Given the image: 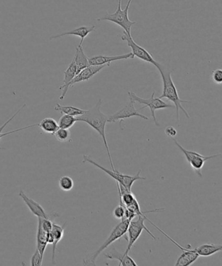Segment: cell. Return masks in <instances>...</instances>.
Listing matches in <instances>:
<instances>
[{"instance_id":"10","label":"cell","mask_w":222,"mask_h":266,"mask_svg":"<svg viewBox=\"0 0 222 266\" xmlns=\"http://www.w3.org/2000/svg\"><path fill=\"white\" fill-rule=\"evenodd\" d=\"M121 40L127 42L128 46L132 49V53L133 54L134 58L136 57L143 62L150 63L157 67L159 63L156 62L151 54L146 49L143 48L136 43L134 40L132 39V36L127 34L125 31H123V35L121 36Z\"/></svg>"},{"instance_id":"17","label":"cell","mask_w":222,"mask_h":266,"mask_svg":"<svg viewBox=\"0 0 222 266\" xmlns=\"http://www.w3.org/2000/svg\"><path fill=\"white\" fill-rule=\"evenodd\" d=\"M66 223L64 225H60L56 224L54 222H53L52 229L50 231V234L53 238V250H52V255H51V262L53 264H56V248H57V245L58 243L62 240L64 236L65 229H66Z\"/></svg>"},{"instance_id":"25","label":"cell","mask_w":222,"mask_h":266,"mask_svg":"<svg viewBox=\"0 0 222 266\" xmlns=\"http://www.w3.org/2000/svg\"><path fill=\"white\" fill-rule=\"evenodd\" d=\"M77 122L76 117L69 115H63L60 117L59 121H58V126L60 128H64V129H70Z\"/></svg>"},{"instance_id":"13","label":"cell","mask_w":222,"mask_h":266,"mask_svg":"<svg viewBox=\"0 0 222 266\" xmlns=\"http://www.w3.org/2000/svg\"><path fill=\"white\" fill-rule=\"evenodd\" d=\"M134 58V56L132 52L114 56H94L93 58H89V63L91 66H100V65H107V66L109 67L112 62Z\"/></svg>"},{"instance_id":"18","label":"cell","mask_w":222,"mask_h":266,"mask_svg":"<svg viewBox=\"0 0 222 266\" xmlns=\"http://www.w3.org/2000/svg\"><path fill=\"white\" fill-rule=\"evenodd\" d=\"M182 251H183V253L181 254L176 261V265L177 266L192 265L199 257V254L197 253L195 249L185 248Z\"/></svg>"},{"instance_id":"16","label":"cell","mask_w":222,"mask_h":266,"mask_svg":"<svg viewBox=\"0 0 222 266\" xmlns=\"http://www.w3.org/2000/svg\"><path fill=\"white\" fill-rule=\"evenodd\" d=\"M64 83L60 87V90L62 91V95L60 97L61 100H64L65 97H66L67 92H68V90L70 88V83L74 78L75 77L76 74H77V68H76V65L74 60L72 61L71 64L69 65L66 71L64 72Z\"/></svg>"},{"instance_id":"19","label":"cell","mask_w":222,"mask_h":266,"mask_svg":"<svg viewBox=\"0 0 222 266\" xmlns=\"http://www.w3.org/2000/svg\"><path fill=\"white\" fill-rule=\"evenodd\" d=\"M48 232L44 231L40 224L39 219L37 220V249L42 256H44L47 245H48Z\"/></svg>"},{"instance_id":"22","label":"cell","mask_w":222,"mask_h":266,"mask_svg":"<svg viewBox=\"0 0 222 266\" xmlns=\"http://www.w3.org/2000/svg\"><path fill=\"white\" fill-rule=\"evenodd\" d=\"M26 104H24L23 105H22V107L20 108L19 110H17V112H16L13 116H11V117H10V118L7 121L6 123L4 124L3 125L0 126V140H1V139L3 138L4 137L10 136V135L11 134H15V133L20 132V131L28 129V128H30L35 127V126H37L38 124H35V125L24 126V127L19 128V129L10 131V132L2 133V132H3V130L5 129L6 126H8L9 124H10L11 122L12 121L13 119L15 118L16 116H17V115L19 114L20 112H21V110H23L24 108L26 107ZM2 149H4V148L0 147V150Z\"/></svg>"},{"instance_id":"15","label":"cell","mask_w":222,"mask_h":266,"mask_svg":"<svg viewBox=\"0 0 222 266\" xmlns=\"http://www.w3.org/2000/svg\"><path fill=\"white\" fill-rule=\"evenodd\" d=\"M104 256L110 260L120 261V263H119L120 266H138V263L134 260L133 258L129 256V254L119 252L114 246L112 247L108 251L105 252Z\"/></svg>"},{"instance_id":"8","label":"cell","mask_w":222,"mask_h":266,"mask_svg":"<svg viewBox=\"0 0 222 266\" xmlns=\"http://www.w3.org/2000/svg\"><path fill=\"white\" fill-rule=\"evenodd\" d=\"M173 141L176 143V145L178 146L179 149L183 153L184 155L187 159L188 163H189L190 167L193 169L199 177H202L201 170L205 165V162L208 160L214 158V157L220 156L221 153L217 154L212 155H203L199 154L198 152H195V151L188 150L184 148L181 144L178 143V141L175 138H172Z\"/></svg>"},{"instance_id":"21","label":"cell","mask_w":222,"mask_h":266,"mask_svg":"<svg viewBox=\"0 0 222 266\" xmlns=\"http://www.w3.org/2000/svg\"><path fill=\"white\" fill-rule=\"evenodd\" d=\"M194 249L199 256L208 257L221 251L222 246L214 243H205Z\"/></svg>"},{"instance_id":"14","label":"cell","mask_w":222,"mask_h":266,"mask_svg":"<svg viewBox=\"0 0 222 266\" xmlns=\"http://www.w3.org/2000/svg\"><path fill=\"white\" fill-rule=\"evenodd\" d=\"M96 29V28L95 26H80L78 27L77 28L74 29L70 31H67V32L62 33H61V34L51 36V37H50V40L58 39V38L65 37V36L67 35H75L80 38L81 40L79 45L80 46H82L83 42H84V40L86 39L87 36L88 35L89 33L95 31Z\"/></svg>"},{"instance_id":"7","label":"cell","mask_w":222,"mask_h":266,"mask_svg":"<svg viewBox=\"0 0 222 266\" xmlns=\"http://www.w3.org/2000/svg\"><path fill=\"white\" fill-rule=\"evenodd\" d=\"M128 95H129V98L133 100L134 102H138L140 104L144 105L145 107L141 108L139 110L144 109V108H149L151 110V116L153 119L154 123L157 126H160L158 121L156 120L155 112L156 110L161 109H165V108H174V105H170L169 103L165 102L164 101L161 100V99L156 98L155 91L152 92V95L149 98H143L141 97H139L134 92H128Z\"/></svg>"},{"instance_id":"23","label":"cell","mask_w":222,"mask_h":266,"mask_svg":"<svg viewBox=\"0 0 222 266\" xmlns=\"http://www.w3.org/2000/svg\"><path fill=\"white\" fill-rule=\"evenodd\" d=\"M37 126H39L42 132L51 135H53L60 128L58 122L51 117L42 119L40 123H38Z\"/></svg>"},{"instance_id":"1","label":"cell","mask_w":222,"mask_h":266,"mask_svg":"<svg viewBox=\"0 0 222 266\" xmlns=\"http://www.w3.org/2000/svg\"><path fill=\"white\" fill-rule=\"evenodd\" d=\"M102 104V100L99 99L96 104L91 108L90 110H86V113L83 114L82 116L76 117V120L87 123V125L91 126L93 129L99 134L101 137H102L103 142H104L109 163L111 165L112 170V171H116L106 136V125L108 123L109 116H107V115H105L101 112L100 110Z\"/></svg>"},{"instance_id":"4","label":"cell","mask_w":222,"mask_h":266,"mask_svg":"<svg viewBox=\"0 0 222 266\" xmlns=\"http://www.w3.org/2000/svg\"><path fill=\"white\" fill-rule=\"evenodd\" d=\"M132 0H129L126 6V8L124 10H122V0H118V8L115 13H106V14L104 17H100L97 19V21H109L115 23L121 28L124 29V31L127 33L128 35L132 36L131 35V28L133 25L136 24V22H132L129 19V11L130 6L131 5Z\"/></svg>"},{"instance_id":"2","label":"cell","mask_w":222,"mask_h":266,"mask_svg":"<svg viewBox=\"0 0 222 266\" xmlns=\"http://www.w3.org/2000/svg\"><path fill=\"white\" fill-rule=\"evenodd\" d=\"M156 69L160 72L163 82L162 94L158 98L160 99L167 98L174 103L175 108L176 109L177 121H179V112H180V110L185 114L188 119H190L189 114H188L187 110L183 108L182 104L183 103H190V102L188 100H181L180 97H179L176 85H175L174 81H173L172 71H170V69H167L163 65L160 64V63L157 66Z\"/></svg>"},{"instance_id":"5","label":"cell","mask_w":222,"mask_h":266,"mask_svg":"<svg viewBox=\"0 0 222 266\" xmlns=\"http://www.w3.org/2000/svg\"><path fill=\"white\" fill-rule=\"evenodd\" d=\"M83 163H87L91 164L93 166H95L96 168L99 169V170H102L103 172L106 173L107 175H109V177H112V179L116 180L117 182H118L119 184L124 187V188L128 189L130 191H132V185L134 184V182L139 180H146V177H141V170L138 171L134 176L128 175L123 174L120 172H119L118 171H111L107 170V169L104 168L102 166H100V164H98L97 162L94 161L92 159L91 157H89V155H83Z\"/></svg>"},{"instance_id":"27","label":"cell","mask_w":222,"mask_h":266,"mask_svg":"<svg viewBox=\"0 0 222 266\" xmlns=\"http://www.w3.org/2000/svg\"><path fill=\"white\" fill-rule=\"evenodd\" d=\"M56 139L61 143H66L71 140V134L69 129H64V128H59L53 134Z\"/></svg>"},{"instance_id":"9","label":"cell","mask_w":222,"mask_h":266,"mask_svg":"<svg viewBox=\"0 0 222 266\" xmlns=\"http://www.w3.org/2000/svg\"><path fill=\"white\" fill-rule=\"evenodd\" d=\"M135 103L129 98V102L124 107L121 108L115 114L109 116L108 123H116L117 121H120V126L121 127L123 121L132 117H138L144 120H149L147 116L140 114V110L136 109Z\"/></svg>"},{"instance_id":"20","label":"cell","mask_w":222,"mask_h":266,"mask_svg":"<svg viewBox=\"0 0 222 266\" xmlns=\"http://www.w3.org/2000/svg\"><path fill=\"white\" fill-rule=\"evenodd\" d=\"M73 60L75 61L76 68H77V74L79 73L83 69L90 66L89 63V58L85 54L83 46H80V45H78L76 48V54L74 56Z\"/></svg>"},{"instance_id":"29","label":"cell","mask_w":222,"mask_h":266,"mask_svg":"<svg viewBox=\"0 0 222 266\" xmlns=\"http://www.w3.org/2000/svg\"><path fill=\"white\" fill-rule=\"evenodd\" d=\"M42 260H43V256L40 254L37 249H36L34 253H33L32 256H31L30 260L31 265H37L40 266L42 263Z\"/></svg>"},{"instance_id":"3","label":"cell","mask_w":222,"mask_h":266,"mask_svg":"<svg viewBox=\"0 0 222 266\" xmlns=\"http://www.w3.org/2000/svg\"><path fill=\"white\" fill-rule=\"evenodd\" d=\"M131 221L132 220H129V219H122L121 222L114 228L108 237L102 243V245L96 251L93 252V253L89 254L84 259V260H83L84 264L86 265H96V259L99 256L100 254L104 250H106L107 248L113 244L114 242H116L117 240H118L119 239L126 235L128 227H129Z\"/></svg>"},{"instance_id":"28","label":"cell","mask_w":222,"mask_h":266,"mask_svg":"<svg viewBox=\"0 0 222 266\" xmlns=\"http://www.w3.org/2000/svg\"><path fill=\"white\" fill-rule=\"evenodd\" d=\"M114 217L117 219V220H122L124 218L125 214V206L122 202H120V204L115 207V208L114 209L113 211Z\"/></svg>"},{"instance_id":"24","label":"cell","mask_w":222,"mask_h":266,"mask_svg":"<svg viewBox=\"0 0 222 266\" xmlns=\"http://www.w3.org/2000/svg\"><path fill=\"white\" fill-rule=\"evenodd\" d=\"M54 110L60 112L63 115H69V116L76 117L82 116L86 112V110H82L80 108L73 107V105H62L60 103H57L56 105Z\"/></svg>"},{"instance_id":"26","label":"cell","mask_w":222,"mask_h":266,"mask_svg":"<svg viewBox=\"0 0 222 266\" xmlns=\"http://www.w3.org/2000/svg\"><path fill=\"white\" fill-rule=\"evenodd\" d=\"M58 186L62 191L67 192V191H70L73 189L75 183H74V180L71 177L63 176V177H60L59 181H58Z\"/></svg>"},{"instance_id":"12","label":"cell","mask_w":222,"mask_h":266,"mask_svg":"<svg viewBox=\"0 0 222 266\" xmlns=\"http://www.w3.org/2000/svg\"><path fill=\"white\" fill-rule=\"evenodd\" d=\"M109 67L107 65H100V66H90L87 67V68L83 69L79 73L76 74L73 80L70 83V87H73L76 83L86 82L90 80L91 78H93L94 76L100 73L102 69Z\"/></svg>"},{"instance_id":"6","label":"cell","mask_w":222,"mask_h":266,"mask_svg":"<svg viewBox=\"0 0 222 266\" xmlns=\"http://www.w3.org/2000/svg\"><path fill=\"white\" fill-rule=\"evenodd\" d=\"M138 218L136 220H132L130 222L128 227L127 235L128 245L126 251H125V254H129L131 251L132 247L135 244L137 240L140 237L141 234L144 231H146L154 240H156L155 236L152 234V232L145 226V221L148 220L147 216H138Z\"/></svg>"},{"instance_id":"31","label":"cell","mask_w":222,"mask_h":266,"mask_svg":"<svg viewBox=\"0 0 222 266\" xmlns=\"http://www.w3.org/2000/svg\"><path fill=\"white\" fill-rule=\"evenodd\" d=\"M164 132L165 134H166V136L171 137V138H174V137H176L177 135V130L172 126H167V127L165 128Z\"/></svg>"},{"instance_id":"30","label":"cell","mask_w":222,"mask_h":266,"mask_svg":"<svg viewBox=\"0 0 222 266\" xmlns=\"http://www.w3.org/2000/svg\"><path fill=\"white\" fill-rule=\"evenodd\" d=\"M212 80L217 85H220L222 83V71L220 69L214 70L212 72Z\"/></svg>"},{"instance_id":"11","label":"cell","mask_w":222,"mask_h":266,"mask_svg":"<svg viewBox=\"0 0 222 266\" xmlns=\"http://www.w3.org/2000/svg\"><path fill=\"white\" fill-rule=\"evenodd\" d=\"M19 197L22 198V200L26 204V206H28L29 209H30L31 213L37 216V218H44V219H50V220H53V218H51L50 216H49L48 213L46 212L45 209L43 208V207L41 206L35 200H33L26 195L24 191H20L19 194Z\"/></svg>"}]
</instances>
